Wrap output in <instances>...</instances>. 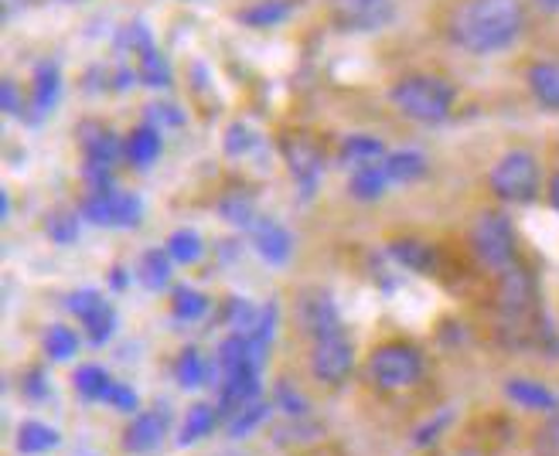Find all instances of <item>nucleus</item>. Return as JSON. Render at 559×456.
I'll return each mask as SVG.
<instances>
[{
	"mask_svg": "<svg viewBox=\"0 0 559 456\" xmlns=\"http://www.w3.org/2000/svg\"><path fill=\"white\" fill-rule=\"evenodd\" d=\"M525 11L519 0H464L451 17V38L471 55H495L519 41Z\"/></svg>",
	"mask_w": 559,
	"mask_h": 456,
	"instance_id": "nucleus-1",
	"label": "nucleus"
},
{
	"mask_svg": "<svg viewBox=\"0 0 559 456\" xmlns=\"http://www.w3.org/2000/svg\"><path fill=\"white\" fill-rule=\"evenodd\" d=\"M393 103L406 120L433 127L451 117L454 89L437 75H406L393 85Z\"/></svg>",
	"mask_w": 559,
	"mask_h": 456,
	"instance_id": "nucleus-2",
	"label": "nucleus"
},
{
	"mask_svg": "<svg viewBox=\"0 0 559 456\" xmlns=\"http://www.w3.org/2000/svg\"><path fill=\"white\" fill-rule=\"evenodd\" d=\"M488 188L498 202L509 205H533L543 188V175H539V160L528 151H509L495 160V167L488 170Z\"/></svg>",
	"mask_w": 559,
	"mask_h": 456,
	"instance_id": "nucleus-3",
	"label": "nucleus"
},
{
	"mask_svg": "<svg viewBox=\"0 0 559 456\" xmlns=\"http://www.w3.org/2000/svg\"><path fill=\"white\" fill-rule=\"evenodd\" d=\"M424 375V355L406 340H389L379 345L369 358V382L382 392H400L419 382Z\"/></svg>",
	"mask_w": 559,
	"mask_h": 456,
	"instance_id": "nucleus-4",
	"label": "nucleus"
},
{
	"mask_svg": "<svg viewBox=\"0 0 559 456\" xmlns=\"http://www.w3.org/2000/svg\"><path fill=\"white\" fill-rule=\"evenodd\" d=\"M471 249L474 255L495 273L509 269L519 263V242H515V228L501 212H485L478 221L471 225Z\"/></svg>",
	"mask_w": 559,
	"mask_h": 456,
	"instance_id": "nucleus-5",
	"label": "nucleus"
},
{
	"mask_svg": "<svg viewBox=\"0 0 559 456\" xmlns=\"http://www.w3.org/2000/svg\"><path fill=\"white\" fill-rule=\"evenodd\" d=\"M82 218L93 225H106V228H136L140 218H144V202L136 194L109 188V191H90L79 205Z\"/></svg>",
	"mask_w": 559,
	"mask_h": 456,
	"instance_id": "nucleus-6",
	"label": "nucleus"
},
{
	"mask_svg": "<svg viewBox=\"0 0 559 456\" xmlns=\"http://www.w3.org/2000/svg\"><path fill=\"white\" fill-rule=\"evenodd\" d=\"M331 17L345 32H382L393 24L396 4L393 0H331Z\"/></svg>",
	"mask_w": 559,
	"mask_h": 456,
	"instance_id": "nucleus-7",
	"label": "nucleus"
},
{
	"mask_svg": "<svg viewBox=\"0 0 559 456\" xmlns=\"http://www.w3.org/2000/svg\"><path fill=\"white\" fill-rule=\"evenodd\" d=\"M280 151H284V160L290 167V178L300 188V194L314 197L324 178V154L307 136H284L280 140Z\"/></svg>",
	"mask_w": 559,
	"mask_h": 456,
	"instance_id": "nucleus-8",
	"label": "nucleus"
},
{
	"mask_svg": "<svg viewBox=\"0 0 559 456\" xmlns=\"http://www.w3.org/2000/svg\"><path fill=\"white\" fill-rule=\"evenodd\" d=\"M167 433H171V412H167V406L133 412L130 425L123 430V453H133V456L157 453L164 446Z\"/></svg>",
	"mask_w": 559,
	"mask_h": 456,
	"instance_id": "nucleus-9",
	"label": "nucleus"
},
{
	"mask_svg": "<svg viewBox=\"0 0 559 456\" xmlns=\"http://www.w3.org/2000/svg\"><path fill=\"white\" fill-rule=\"evenodd\" d=\"M355 368V348L345 334H331L314 340V355H311V372L324 385H342Z\"/></svg>",
	"mask_w": 559,
	"mask_h": 456,
	"instance_id": "nucleus-10",
	"label": "nucleus"
},
{
	"mask_svg": "<svg viewBox=\"0 0 559 456\" xmlns=\"http://www.w3.org/2000/svg\"><path fill=\"white\" fill-rule=\"evenodd\" d=\"M260 368L257 364H242L233 368V372H222V385H218V409L222 416H233L239 409H246L249 403L260 398Z\"/></svg>",
	"mask_w": 559,
	"mask_h": 456,
	"instance_id": "nucleus-11",
	"label": "nucleus"
},
{
	"mask_svg": "<svg viewBox=\"0 0 559 456\" xmlns=\"http://www.w3.org/2000/svg\"><path fill=\"white\" fill-rule=\"evenodd\" d=\"M249 239H253V249H257L260 260L270 266H284L294 255V236L287 232V225L276 221V218L260 215L257 225L249 228Z\"/></svg>",
	"mask_w": 559,
	"mask_h": 456,
	"instance_id": "nucleus-12",
	"label": "nucleus"
},
{
	"mask_svg": "<svg viewBox=\"0 0 559 456\" xmlns=\"http://www.w3.org/2000/svg\"><path fill=\"white\" fill-rule=\"evenodd\" d=\"M300 327L307 331L311 340L331 337V334H345L342 331V313L334 307V300L324 290H314L300 300Z\"/></svg>",
	"mask_w": 559,
	"mask_h": 456,
	"instance_id": "nucleus-13",
	"label": "nucleus"
},
{
	"mask_svg": "<svg viewBox=\"0 0 559 456\" xmlns=\"http://www.w3.org/2000/svg\"><path fill=\"white\" fill-rule=\"evenodd\" d=\"M79 147L82 154H86V160H99V164H117L123 157V147L120 144V136L109 130L106 123L99 120H86V123H79Z\"/></svg>",
	"mask_w": 559,
	"mask_h": 456,
	"instance_id": "nucleus-14",
	"label": "nucleus"
},
{
	"mask_svg": "<svg viewBox=\"0 0 559 456\" xmlns=\"http://www.w3.org/2000/svg\"><path fill=\"white\" fill-rule=\"evenodd\" d=\"M506 398L515 403L519 409H528V412H546V416H556L559 412V395L536 382V379H509L506 382Z\"/></svg>",
	"mask_w": 559,
	"mask_h": 456,
	"instance_id": "nucleus-15",
	"label": "nucleus"
},
{
	"mask_svg": "<svg viewBox=\"0 0 559 456\" xmlns=\"http://www.w3.org/2000/svg\"><path fill=\"white\" fill-rule=\"evenodd\" d=\"M525 82L543 109L559 112V62H533L525 72Z\"/></svg>",
	"mask_w": 559,
	"mask_h": 456,
	"instance_id": "nucleus-16",
	"label": "nucleus"
},
{
	"mask_svg": "<svg viewBox=\"0 0 559 456\" xmlns=\"http://www.w3.org/2000/svg\"><path fill=\"white\" fill-rule=\"evenodd\" d=\"M59 443H62V433L55 430V425L41 422V419H24V422L17 425V440H14V446H17L21 456H41V453L55 449Z\"/></svg>",
	"mask_w": 559,
	"mask_h": 456,
	"instance_id": "nucleus-17",
	"label": "nucleus"
},
{
	"mask_svg": "<svg viewBox=\"0 0 559 456\" xmlns=\"http://www.w3.org/2000/svg\"><path fill=\"white\" fill-rule=\"evenodd\" d=\"M389 255H393V260H396L403 269L419 273V276L433 273V266H437V252H433V245L419 242V239H393V242H389Z\"/></svg>",
	"mask_w": 559,
	"mask_h": 456,
	"instance_id": "nucleus-18",
	"label": "nucleus"
},
{
	"mask_svg": "<svg viewBox=\"0 0 559 456\" xmlns=\"http://www.w3.org/2000/svg\"><path fill=\"white\" fill-rule=\"evenodd\" d=\"M160 151H164V140H160V130L157 127H136L130 136H127V147H123V157L133 164V167H140V170H147V167H154V160L160 157Z\"/></svg>",
	"mask_w": 559,
	"mask_h": 456,
	"instance_id": "nucleus-19",
	"label": "nucleus"
},
{
	"mask_svg": "<svg viewBox=\"0 0 559 456\" xmlns=\"http://www.w3.org/2000/svg\"><path fill=\"white\" fill-rule=\"evenodd\" d=\"M218 419H222V409H218V406H212V403H194V406L188 409L185 422H181V436H178V443H181V446L202 443L205 436L215 433Z\"/></svg>",
	"mask_w": 559,
	"mask_h": 456,
	"instance_id": "nucleus-20",
	"label": "nucleus"
},
{
	"mask_svg": "<svg viewBox=\"0 0 559 456\" xmlns=\"http://www.w3.org/2000/svg\"><path fill=\"white\" fill-rule=\"evenodd\" d=\"M62 96V72L55 62H41L35 69V93H32V106L38 117H48V112L59 106Z\"/></svg>",
	"mask_w": 559,
	"mask_h": 456,
	"instance_id": "nucleus-21",
	"label": "nucleus"
},
{
	"mask_svg": "<svg viewBox=\"0 0 559 456\" xmlns=\"http://www.w3.org/2000/svg\"><path fill=\"white\" fill-rule=\"evenodd\" d=\"M389 184H393V181H389L385 167L379 160V164H361V167H355L352 170V181H348V191H352V197H358V202H379Z\"/></svg>",
	"mask_w": 559,
	"mask_h": 456,
	"instance_id": "nucleus-22",
	"label": "nucleus"
},
{
	"mask_svg": "<svg viewBox=\"0 0 559 456\" xmlns=\"http://www.w3.org/2000/svg\"><path fill=\"white\" fill-rule=\"evenodd\" d=\"M171 263L175 260L167 255V249H147L136 263V279L144 283L151 293H160L167 283H171Z\"/></svg>",
	"mask_w": 559,
	"mask_h": 456,
	"instance_id": "nucleus-23",
	"label": "nucleus"
},
{
	"mask_svg": "<svg viewBox=\"0 0 559 456\" xmlns=\"http://www.w3.org/2000/svg\"><path fill=\"white\" fill-rule=\"evenodd\" d=\"M338 160L348 164L352 170L361 164H379V160H385V147H382V140H376L369 133H355V136H345Z\"/></svg>",
	"mask_w": 559,
	"mask_h": 456,
	"instance_id": "nucleus-24",
	"label": "nucleus"
},
{
	"mask_svg": "<svg viewBox=\"0 0 559 456\" xmlns=\"http://www.w3.org/2000/svg\"><path fill=\"white\" fill-rule=\"evenodd\" d=\"M382 167H385L389 181L409 184V181H419L427 175V157L419 151H393V154H385Z\"/></svg>",
	"mask_w": 559,
	"mask_h": 456,
	"instance_id": "nucleus-25",
	"label": "nucleus"
},
{
	"mask_svg": "<svg viewBox=\"0 0 559 456\" xmlns=\"http://www.w3.org/2000/svg\"><path fill=\"white\" fill-rule=\"evenodd\" d=\"M218 215L226 218L229 225H236V228H253L257 225V218H260V212H257V202L249 197L246 191H229V194H222V202H218Z\"/></svg>",
	"mask_w": 559,
	"mask_h": 456,
	"instance_id": "nucleus-26",
	"label": "nucleus"
},
{
	"mask_svg": "<svg viewBox=\"0 0 559 456\" xmlns=\"http://www.w3.org/2000/svg\"><path fill=\"white\" fill-rule=\"evenodd\" d=\"M276 406H266V403H249L246 409H239V412H233L229 416V422H226V433H229V440H246V436H253L260 425L270 419V412H273Z\"/></svg>",
	"mask_w": 559,
	"mask_h": 456,
	"instance_id": "nucleus-27",
	"label": "nucleus"
},
{
	"mask_svg": "<svg viewBox=\"0 0 559 456\" xmlns=\"http://www.w3.org/2000/svg\"><path fill=\"white\" fill-rule=\"evenodd\" d=\"M72 385L82 398H86V403H106V392H109V385H114V379H109V372L99 364H82L72 375Z\"/></svg>",
	"mask_w": 559,
	"mask_h": 456,
	"instance_id": "nucleus-28",
	"label": "nucleus"
},
{
	"mask_svg": "<svg viewBox=\"0 0 559 456\" xmlns=\"http://www.w3.org/2000/svg\"><path fill=\"white\" fill-rule=\"evenodd\" d=\"M175 382L181 388H202L209 382V361L199 348H185L175 361Z\"/></svg>",
	"mask_w": 559,
	"mask_h": 456,
	"instance_id": "nucleus-29",
	"label": "nucleus"
},
{
	"mask_svg": "<svg viewBox=\"0 0 559 456\" xmlns=\"http://www.w3.org/2000/svg\"><path fill=\"white\" fill-rule=\"evenodd\" d=\"M167 255H171L175 263L181 266H191V263H199L202 260V252H205V242L202 236L194 232V228H175L171 236H167Z\"/></svg>",
	"mask_w": 559,
	"mask_h": 456,
	"instance_id": "nucleus-30",
	"label": "nucleus"
},
{
	"mask_svg": "<svg viewBox=\"0 0 559 456\" xmlns=\"http://www.w3.org/2000/svg\"><path fill=\"white\" fill-rule=\"evenodd\" d=\"M209 313V297L194 287H175L171 293V317L175 321H185V324H194L202 321Z\"/></svg>",
	"mask_w": 559,
	"mask_h": 456,
	"instance_id": "nucleus-31",
	"label": "nucleus"
},
{
	"mask_svg": "<svg viewBox=\"0 0 559 456\" xmlns=\"http://www.w3.org/2000/svg\"><path fill=\"white\" fill-rule=\"evenodd\" d=\"M136 75L144 79L147 85H154V89H160V85H171V65H167V59L154 45L144 48V51H136Z\"/></svg>",
	"mask_w": 559,
	"mask_h": 456,
	"instance_id": "nucleus-32",
	"label": "nucleus"
},
{
	"mask_svg": "<svg viewBox=\"0 0 559 456\" xmlns=\"http://www.w3.org/2000/svg\"><path fill=\"white\" fill-rule=\"evenodd\" d=\"M79 218L82 212H69V208H55L45 218V232L55 245H72L79 239Z\"/></svg>",
	"mask_w": 559,
	"mask_h": 456,
	"instance_id": "nucleus-33",
	"label": "nucleus"
},
{
	"mask_svg": "<svg viewBox=\"0 0 559 456\" xmlns=\"http://www.w3.org/2000/svg\"><path fill=\"white\" fill-rule=\"evenodd\" d=\"M79 324L86 327V337L93 340V345H96V348H103L106 340L117 334V310H114V303L106 300L99 310H93L90 317H82Z\"/></svg>",
	"mask_w": 559,
	"mask_h": 456,
	"instance_id": "nucleus-34",
	"label": "nucleus"
},
{
	"mask_svg": "<svg viewBox=\"0 0 559 456\" xmlns=\"http://www.w3.org/2000/svg\"><path fill=\"white\" fill-rule=\"evenodd\" d=\"M257 321H260V307H253L249 300H239V297L226 300V310H222V324L233 327V334H253Z\"/></svg>",
	"mask_w": 559,
	"mask_h": 456,
	"instance_id": "nucleus-35",
	"label": "nucleus"
},
{
	"mask_svg": "<svg viewBox=\"0 0 559 456\" xmlns=\"http://www.w3.org/2000/svg\"><path fill=\"white\" fill-rule=\"evenodd\" d=\"M79 351V334L66 324H51L45 331V355L51 361H69Z\"/></svg>",
	"mask_w": 559,
	"mask_h": 456,
	"instance_id": "nucleus-36",
	"label": "nucleus"
},
{
	"mask_svg": "<svg viewBox=\"0 0 559 456\" xmlns=\"http://www.w3.org/2000/svg\"><path fill=\"white\" fill-rule=\"evenodd\" d=\"M290 14V4L287 0H260L257 8H246L242 14H239V21H246V24H253V27H273V24H280Z\"/></svg>",
	"mask_w": 559,
	"mask_h": 456,
	"instance_id": "nucleus-37",
	"label": "nucleus"
},
{
	"mask_svg": "<svg viewBox=\"0 0 559 456\" xmlns=\"http://www.w3.org/2000/svg\"><path fill=\"white\" fill-rule=\"evenodd\" d=\"M260 144V136L253 133V127L249 123H242V120H236L229 130H226V154H233V157H242V154H249Z\"/></svg>",
	"mask_w": 559,
	"mask_h": 456,
	"instance_id": "nucleus-38",
	"label": "nucleus"
},
{
	"mask_svg": "<svg viewBox=\"0 0 559 456\" xmlns=\"http://www.w3.org/2000/svg\"><path fill=\"white\" fill-rule=\"evenodd\" d=\"M273 406H276V409H284L290 419H300V416H307V398H304L300 392H294L287 382H280V385H276V398H273Z\"/></svg>",
	"mask_w": 559,
	"mask_h": 456,
	"instance_id": "nucleus-39",
	"label": "nucleus"
},
{
	"mask_svg": "<svg viewBox=\"0 0 559 456\" xmlns=\"http://www.w3.org/2000/svg\"><path fill=\"white\" fill-rule=\"evenodd\" d=\"M451 419H454V412H451V409H440V412H437V419H427V422L419 425V430L413 433V446H416V449H424V446L437 443L440 430H443V425L451 422Z\"/></svg>",
	"mask_w": 559,
	"mask_h": 456,
	"instance_id": "nucleus-40",
	"label": "nucleus"
},
{
	"mask_svg": "<svg viewBox=\"0 0 559 456\" xmlns=\"http://www.w3.org/2000/svg\"><path fill=\"white\" fill-rule=\"evenodd\" d=\"M103 303H106V297H103L99 290H75V293L69 297V303H66V307H69V310L75 313V317L82 321V317H90L93 310H99Z\"/></svg>",
	"mask_w": 559,
	"mask_h": 456,
	"instance_id": "nucleus-41",
	"label": "nucleus"
},
{
	"mask_svg": "<svg viewBox=\"0 0 559 456\" xmlns=\"http://www.w3.org/2000/svg\"><path fill=\"white\" fill-rule=\"evenodd\" d=\"M106 406H114L117 412H136L140 398H136V392L130 385L114 382V385H109V392H106Z\"/></svg>",
	"mask_w": 559,
	"mask_h": 456,
	"instance_id": "nucleus-42",
	"label": "nucleus"
},
{
	"mask_svg": "<svg viewBox=\"0 0 559 456\" xmlns=\"http://www.w3.org/2000/svg\"><path fill=\"white\" fill-rule=\"evenodd\" d=\"M21 392L27 398H35V403H41V398H48V392H51V382L45 379L41 368H32V372L21 379Z\"/></svg>",
	"mask_w": 559,
	"mask_h": 456,
	"instance_id": "nucleus-43",
	"label": "nucleus"
},
{
	"mask_svg": "<svg viewBox=\"0 0 559 456\" xmlns=\"http://www.w3.org/2000/svg\"><path fill=\"white\" fill-rule=\"evenodd\" d=\"M536 453H539V456H559V412L546 422V430L539 433Z\"/></svg>",
	"mask_w": 559,
	"mask_h": 456,
	"instance_id": "nucleus-44",
	"label": "nucleus"
},
{
	"mask_svg": "<svg viewBox=\"0 0 559 456\" xmlns=\"http://www.w3.org/2000/svg\"><path fill=\"white\" fill-rule=\"evenodd\" d=\"M151 112H147V117H151V127L157 123V130L164 127V123H171V127H178L185 117H181V112H178V106H171V103H154V106H147Z\"/></svg>",
	"mask_w": 559,
	"mask_h": 456,
	"instance_id": "nucleus-45",
	"label": "nucleus"
},
{
	"mask_svg": "<svg viewBox=\"0 0 559 456\" xmlns=\"http://www.w3.org/2000/svg\"><path fill=\"white\" fill-rule=\"evenodd\" d=\"M0 96H4V112H8V117H21L24 103H21V93H17V85L11 79H4V89H0Z\"/></svg>",
	"mask_w": 559,
	"mask_h": 456,
	"instance_id": "nucleus-46",
	"label": "nucleus"
},
{
	"mask_svg": "<svg viewBox=\"0 0 559 456\" xmlns=\"http://www.w3.org/2000/svg\"><path fill=\"white\" fill-rule=\"evenodd\" d=\"M549 205L559 212V170H556V175L549 178Z\"/></svg>",
	"mask_w": 559,
	"mask_h": 456,
	"instance_id": "nucleus-47",
	"label": "nucleus"
},
{
	"mask_svg": "<svg viewBox=\"0 0 559 456\" xmlns=\"http://www.w3.org/2000/svg\"><path fill=\"white\" fill-rule=\"evenodd\" d=\"M536 4L549 14H559V0H536Z\"/></svg>",
	"mask_w": 559,
	"mask_h": 456,
	"instance_id": "nucleus-48",
	"label": "nucleus"
},
{
	"mask_svg": "<svg viewBox=\"0 0 559 456\" xmlns=\"http://www.w3.org/2000/svg\"><path fill=\"white\" fill-rule=\"evenodd\" d=\"M114 287H117V290H123V287H127V276H123V269H120V266L114 269Z\"/></svg>",
	"mask_w": 559,
	"mask_h": 456,
	"instance_id": "nucleus-49",
	"label": "nucleus"
},
{
	"mask_svg": "<svg viewBox=\"0 0 559 456\" xmlns=\"http://www.w3.org/2000/svg\"><path fill=\"white\" fill-rule=\"evenodd\" d=\"M454 456H481V453H474V449H461V453H454Z\"/></svg>",
	"mask_w": 559,
	"mask_h": 456,
	"instance_id": "nucleus-50",
	"label": "nucleus"
}]
</instances>
